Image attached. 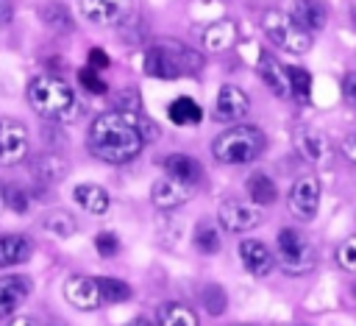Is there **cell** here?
I'll return each mask as SVG.
<instances>
[{
  "mask_svg": "<svg viewBox=\"0 0 356 326\" xmlns=\"http://www.w3.org/2000/svg\"><path fill=\"white\" fill-rule=\"evenodd\" d=\"M8 326H42V323H39V320H33V318H25V315H22V318H14Z\"/></svg>",
  "mask_w": 356,
  "mask_h": 326,
  "instance_id": "42",
  "label": "cell"
},
{
  "mask_svg": "<svg viewBox=\"0 0 356 326\" xmlns=\"http://www.w3.org/2000/svg\"><path fill=\"white\" fill-rule=\"evenodd\" d=\"M236 251H239V259H242L245 270L253 273V276H267L275 267V262H278L273 256V251L261 240H242Z\"/></svg>",
  "mask_w": 356,
  "mask_h": 326,
  "instance_id": "14",
  "label": "cell"
},
{
  "mask_svg": "<svg viewBox=\"0 0 356 326\" xmlns=\"http://www.w3.org/2000/svg\"><path fill=\"white\" fill-rule=\"evenodd\" d=\"M64 298L70 306L75 309H97L103 304V295H100V281L92 279V276H70L64 281Z\"/></svg>",
  "mask_w": 356,
  "mask_h": 326,
  "instance_id": "10",
  "label": "cell"
},
{
  "mask_svg": "<svg viewBox=\"0 0 356 326\" xmlns=\"http://www.w3.org/2000/svg\"><path fill=\"white\" fill-rule=\"evenodd\" d=\"M289 14L306 31H320V28H325V20H328V11H325L323 0H295Z\"/></svg>",
  "mask_w": 356,
  "mask_h": 326,
  "instance_id": "20",
  "label": "cell"
},
{
  "mask_svg": "<svg viewBox=\"0 0 356 326\" xmlns=\"http://www.w3.org/2000/svg\"><path fill=\"white\" fill-rule=\"evenodd\" d=\"M86 145L97 159L108 164H125L136 159L142 145H147L136 128V109H114L97 114L89 125Z\"/></svg>",
  "mask_w": 356,
  "mask_h": 326,
  "instance_id": "1",
  "label": "cell"
},
{
  "mask_svg": "<svg viewBox=\"0 0 356 326\" xmlns=\"http://www.w3.org/2000/svg\"><path fill=\"white\" fill-rule=\"evenodd\" d=\"M100 295H103V304H122L131 298V287L122 281V279H111V276H100Z\"/></svg>",
  "mask_w": 356,
  "mask_h": 326,
  "instance_id": "28",
  "label": "cell"
},
{
  "mask_svg": "<svg viewBox=\"0 0 356 326\" xmlns=\"http://www.w3.org/2000/svg\"><path fill=\"white\" fill-rule=\"evenodd\" d=\"M256 70H259V78L267 84V89L278 98H289L292 95V84H289V67L278 64L275 56L270 53H261L259 61H256Z\"/></svg>",
  "mask_w": 356,
  "mask_h": 326,
  "instance_id": "13",
  "label": "cell"
},
{
  "mask_svg": "<svg viewBox=\"0 0 356 326\" xmlns=\"http://www.w3.org/2000/svg\"><path fill=\"white\" fill-rule=\"evenodd\" d=\"M6 206H8V203H6V187H3V184H0V212H3V209H6Z\"/></svg>",
  "mask_w": 356,
  "mask_h": 326,
  "instance_id": "44",
  "label": "cell"
},
{
  "mask_svg": "<svg viewBox=\"0 0 356 326\" xmlns=\"http://www.w3.org/2000/svg\"><path fill=\"white\" fill-rule=\"evenodd\" d=\"M217 220L225 231L231 234H242V231H250L261 223V209L259 203L253 201H242V198H228L220 203L217 209Z\"/></svg>",
  "mask_w": 356,
  "mask_h": 326,
  "instance_id": "7",
  "label": "cell"
},
{
  "mask_svg": "<svg viewBox=\"0 0 356 326\" xmlns=\"http://www.w3.org/2000/svg\"><path fill=\"white\" fill-rule=\"evenodd\" d=\"M125 326H156L153 320H147V318H134L131 323H125Z\"/></svg>",
  "mask_w": 356,
  "mask_h": 326,
  "instance_id": "43",
  "label": "cell"
},
{
  "mask_svg": "<svg viewBox=\"0 0 356 326\" xmlns=\"http://www.w3.org/2000/svg\"><path fill=\"white\" fill-rule=\"evenodd\" d=\"M264 150V134L256 125H234L214 137L211 156L222 164H248Z\"/></svg>",
  "mask_w": 356,
  "mask_h": 326,
  "instance_id": "3",
  "label": "cell"
},
{
  "mask_svg": "<svg viewBox=\"0 0 356 326\" xmlns=\"http://www.w3.org/2000/svg\"><path fill=\"white\" fill-rule=\"evenodd\" d=\"M167 117L175 123V125H195L203 120V109L189 98V95H181L175 98L170 106H167Z\"/></svg>",
  "mask_w": 356,
  "mask_h": 326,
  "instance_id": "26",
  "label": "cell"
},
{
  "mask_svg": "<svg viewBox=\"0 0 356 326\" xmlns=\"http://www.w3.org/2000/svg\"><path fill=\"white\" fill-rule=\"evenodd\" d=\"M164 173L172 176V178H178V181H184V184H192V187L203 178L200 162L192 159V156H186V153H172V156H167V159H164Z\"/></svg>",
  "mask_w": 356,
  "mask_h": 326,
  "instance_id": "19",
  "label": "cell"
},
{
  "mask_svg": "<svg viewBox=\"0 0 356 326\" xmlns=\"http://www.w3.org/2000/svg\"><path fill=\"white\" fill-rule=\"evenodd\" d=\"M28 103L31 109L53 123H72L81 114V103L67 81L58 75H39L28 84Z\"/></svg>",
  "mask_w": 356,
  "mask_h": 326,
  "instance_id": "2",
  "label": "cell"
},
{
  "mask_svg": "<svg viewBox=\"0 0 356 326\" xmlns=\"http://www.w3.org/2000/svg\"><path fill=\"white\" fill-rule=\"evenodd\" d=\"M289 84H292V98L306 103L312 98V75L303 67H289Z\"/></svg>",
  "mask_w": 356,
  "mask_h": 326,
  "instance_id": "30",
  "label": "cell"
},
{
  "mask_svg": "<svg viewBox=\"0 0 356 326\" xmlns=\"http://www.w3.org/2000/svg\"><path fill=\"white\" fill-rule=\"evenodd\" d=\"M248 111H250V98L239 86H234V84L220 86L217 100H214V120H220V123H236Z\"/></svg>",
  "mask_w": 356,
  "mask_h": 326,
  "instance_id": "11",
  "label": "cell"
},
{
  "mask_svg": "<svg viewBox=\"0 0 356 326\" xmlns=\"http://www.w3.org/2000/svg\"><path fill=\"white\" fill-rule=\"evenodd\" d=\"M28 128L11 117H0V164L14 167L28 156Z\"/></svg>",
  "mask_w": 356,
  "mask_h": 326,
  "instance_id": "8",
  "label": "cell"
},
{
  "mask_svg": "<svg viewBox=\"0 0 356 326\" xmlns=\"http://www.w3.org/2000/svg\"><path fill=\"white\" fill-rule=\"evenodd\" d=\"M6 203H8V209L17 212V215L28 212V206H31L25 189H19V187H6Z\"/></svg>",
  "mask_w": 356,
  "mask_h": 326,
  "instance_id": "35",
  "label": "cell"
},
{
  "mask_svg": "<svg viewBox=\"0 0 356 326\" xmlns=\"http://www.w3.org/2000/svg\"><path fill=\"white\" fill-rule=\"evenodd\" d=\"M286 203L298 220H314L317 209H320V178L317 176H300L292 184Z\"/></svg>",
  "mask_w": 356,
  "mask_h": 326,
  "instance_id": "9",
  "label": "cell"
},
{
  "mask_svg": "<svg viewBox=\"0 0 356 326\" xmlns=\"http://www.w3.org/2000/svg\"><path fill=\"white\" fill-rule=\"evenodd\" d=\"M200 304L206 306L209 315H222L225 306H228V295H225V290L220 284H206L200 290Z\"/></svg>",
  "mask_w": 356,
  "mask_h": 326,
  "instance_id": "29",
  "label": "cell"
},
{
  "mask_svg": "<svg viewBox=\"0 0 356 326\" xmlns=\"http://www.w3.org/2000/svg\"><path fill=\"white\" fill-rule=\"evenodd\" d=\"M245 189H248L250 201L259 203V206H270L278 198V187L267 173H250L248 181H245Z\"/></svg>",
  "mask_w": 356,
  "mask_h": 326,
  "instance_id": "24",
  "label": "cell"
},
{
  "mask_svg": "<svg viewBox=\"0 0 356 326\" xmlns=\"http://www.w3.org/2000/svg\"><path fill=\"white\" fill-rule=\"evenodd\" d=\"M156 320L159 326H197V315L178 301H164L156 312Z\"/></svg>",
  "mask_w": 356,
  "mask_h": 326,
  "instance_id": "25",
  "label": "cell"
},
{
  "mask_svg": "<svg viewBox=\"0 0 356 326\" xmlns=\"http://www.w3.org/2000/svg\"><path fill=\"white\" fill-rule=\"evenodd\" d=\"M11 20V3L8 0H0V25H6Z\"/></svg>",
  "mask_w": 356,
  "mask_h": 326,
  "instance_id": "41",
  "label": "cell"
},
{
  "mask_svg": "<svg viewBox=\"0 0 356 326\" xmlns=\"http://www.w3.org/2000/svg\"><path fill=\"white\" fill-rule=\"evenodd\" d=\"M131 8V0H81V14L95 25L120 22Z\"/></svg>",
  "mask_w": 356,
  "mask_h": 326,
  "instance_id": "15",
  "label": "cell"
},
{
  "mask_svg": "<svg viewBox=\"0 0 356 326\" xmlns=\"http://www.w3.org/2000/svg\"><path fill=\"white\" fill-rule=\"evenodd\" d=\"M261 31L275 47H281L286 53L300 56V53H306L312 47V31L298 25L292 14H284V11H275V8L264 11L261 14Z\"/></svg>",
  "mask_w": 356,
  "mask_h": 326,
  "instance_id": "5",
  "label": "cell"
},
{
  "mask_svg": "<svg viewBox=\"0 0 356 326\" xmlns=\"http://www.w3.org/2000/svg\"><path fill=\"white\" fill-rule=\"evenodd\" d=\"M192 192H195L192 184H184V181H178L172 176H164L150 187V201L159 209H175L181 203H186L192 198Z\"/></svg>",
  "mask_w": 356,
  "mask_h": 326,
  "instance_id": "12",
  "label": "cell"
},
{
  "mask_svg": "<svg viewBox=\"0 0 356 326\" xmlns=\"http://www.w3.org/2000/svg\"><path fill=\"white\" fill-rule=\"evenodd\" d=\"M342 153H345L350 162H356V131L345 137V142H342Z\"/></svg>",
  "mask_w": 356,
  "mask_h": 326,
  "instance_id": "40",
  "label": "cell"
},
{
  "mask_svg": "<svg viewBox=\"0 0 356 326\" xmlns=\"http://www.w3.org/2000/svg\"><path fill=\"white\" fill-rule=\"evenodd\" d=\"M95 248H97V254H100V256H114V254H117V248H120L117 234H111V231H100V234H97V240H95Z\"/></svg>",
  "mask_w": 356,
  "mask_h": 326,
  "instance_id": "36",
  "label": "cell"
},
{
  "mask_svg": "<svg viewBox=\"0 0 356 326\" xmlns=\"http://www.w3.org/2000/svg\"><path fill=\"white\" fill-rule=\"evenodd\" d=\"M337 265L348 273H356V237H348L337 248Z\"/></svg>",
  "mask_w": 356,
  "mask_h": 326,
  "instance_id": "33",
  "label": "cell"
},
{
  "mask_svg": "<svg viewBox=\"0 0 356 326\" xmlns=\"http://www.w3.org/2000/svg\"><path fill=\"white\" fill-rule=\"evenodd\" d=\"M295 145H298V150H300V156L303 159H309V162H323L325 159V148H328V142H325V137L317 131V128H300L298 134H295Z\"/></svg>",
  "mask_w": 356,
  "mask_h": 326,
  "instance_id": "23",
  "label": "cell"
},
{
  "mask_svg": "<svg viewBox=\"0 0 356 326\" xmlns=\"http://www.w3.org/2000/svg\"><path fill=\"white\" fill-rule=\"evenodd\" d=\"M136 128H139V134L145 137V142H153V139H159V125H153L147 117H142L139 111H136Z\"/></svg>",
  "mask_w": 356,
  "mask_h": 326,
  "instance_id": "37",
  "label": "cell"
},
{
  "mask_svg": "<svg viewBox=\"0 0 356 326\" xmlns=\"http://www.w3.org/2000/svg\"><path fill=\"white\" fill-rule=\"evenodd\" d=\"M72 201L89 215H106L108 212V192L100 184H78L72 189Z\"/></svg>",
  "mask_w": 356,
  "mask_h": 326,
  "instance_id": "21",
  "label": "cell"
},
{
  "mask_svg": "<svg viewBox=\"0 0 356 326\" xmlns=\"http://www.w3.org/2000/svg\"><path fill=\"white\" fill-rule=\"evenodd\" d=\"M342 98H345L348 106L356 109V72H348V75L342 78Z\"/></svg>",
  "mask_w": 356,
  "mask_h": 326,
  "instance_id": "38",
  "label": "cell"
},
{
  "mask_svg": "<svg viewBox=\"0 0 356 326\" xmlns=\"http://www.w3.org/2000/svg\"><path fill=\"white\" fill-rule=\"evenodd\" d=\"M67 173V162L56 153H39L31 159V176L42 184V187H50L56 181H61Z\"/></svg>",
  "mask_w": 356,
  "mask_h": 326,
  "instance_id": "17",
  "label": "cell"
},
{
  "mask_svg": "<svg viewBox=\"0 0 356 326\" xmlns=\"http://www.w3.org/2000/svg\"><path fill=\"white\" fill-rule=\"evenodd\" d=\"M275 259H278V267L286 276H303V273L314 270V265H317V256H314L312 242L300 231H295V228H281L278 231Z\"/></svg>",
  "mask_w": 356,
  "mask_h": 326,
  "instance_id": "6",
  "label": "cell"
},
{
  "mask_svg": "<svg viewBox=\"0 0 356 326\" xmlns=\"http://www.w3.org/2000/svg\"><path fill=\"white\" fill-rule=\"evenodd\" d=\"M195 248L200 254H217L220 251V234H217V228L209 226V223H200L195 228Z\"/></svg>",
  "mask_w": 356,
  "mask_h": 326,
  "instance_id": "31",
  "label": "cell"
},
{
  "mask_svg": "<svg viewBox=\"0 0 356 326\" xmlns=\"http://www.w3.org/2000/svg\"><path fill=\"white\" fill-rule=\"evenodd\" d=\"M203 67L200 53L189 50L186 45L175 42H159L145 53V72L153 78H178L197 72Z\"/></svg>",
  "mask_w": 356,
  "mask_h": 326,
  "instance_id": "4",
  "label": "cell"
},
{
  "mask_svg": "<svg viewBox=\"0 0 356 326\" xmlns=\"http://www.w3.org/2000/svg\"><path fill=\"white\" fill-rule=\"evenodd\" d=\"M33 245L25 234H0V267H14L31 256Z\"/></svg>",
  "mask_w": 356,
  "mask_h": 326,
  "instance_id": "18",
  "label": "cell"
},
{
  "mask_svg": "<svg viewBox=\"0 0 356 326\" xmlns=\"http://www.w3.org/2000/svg\"><path fill=\"white\" fill-rule=\"evenodd\" d=\"M236 326H242V323H236Z\"/></svg>",
  "mask_w": 356,
  "mask_h": 326,
  "instance_id": "45",
  "label": "cell"
},
{
  "mask_svg": "<svg viewBox=\"0 0 356 326\" xmlns=\"http://www.w3.org/2000/svg\"><path fill=\"white\" fill-rule=\"evenodd\" d=\"M42 20H44L50 28H56V31H72V20H70V11H67L64 6H58V3H53V6H44V8H42Z\"/></svg>",
  "mask_w": 356,
  "mask_h": 326,
  "instance_id": "32",
  "label": "cell"
},
{
  "mask_svg": "<svg viewBox=\"0 0 356 326\" xmlns=\"http://www.w3.org/2000/svg\"><path fill=\"white\" fill-rule=\"evenodd\" d=\"M31 279L28 276H0V318H11L17 306L28 298Z\"/></svg>",
  "mask_w": 356,
  "mask_h": 326,
  "instance_id": "16",
  "label": "cell"
},
{
  "mask_svg": "<svg viewBox=\"0 0 356 326\" xmlns=\"http://www.w3.org/2000/svg\"><path fill=\"white\" fill-rule=\"evenodd\" d=\"M236 42V25L234 20H217L203 31V47L211 53H222Z\"/></svg>",
  "mask_w": 356,
  "mask_h": 326,
  "instance_id": "22",
  "label": "cell"
},
{
  "mask_svg": "<svg viewBox=\"0 0 356 326\" xmlns=\"http://www.w3.org/2000/svg\"><path fill=\"white\" fill-rule=\"evenodd\" d=\"M86 61H89V67H95V70L108 67V56H106V50H100V47H92L89 56H86Z\"/></svg>",
  "mask_w": 356,
  "mask_h": 326,
  "instance_id": "39",
  "label": "cell"
},
{
  "mask_svg": "<svg viewBox=\"0 0 356 326\" xmlns=\"http://www.w3.org/2000/svg\"><path fill=\"white\" fill-rule=\"evenodd\" d=\"M78 81L83 84L86 92H92V95H106V84L95 75V67H83V70H78Z\"/></svg>",
  "mask_w": 356,
  "mask_h": 326,
  "instance_id": "34",
  "label": "cell"
},
{
  "mask_svg": "<svg viewBox=\"0 0 356 326\" xmlns=\"http://www.w3.org/2000/svg\"><path fill=\"white\" fill-rule=\"evenodd\" d=\"M42 228L50 231V234H56V237H72L78 231V223H75V217L70 212L50 209V212L42 215Z\"/></svg>",
  "mask_w": 356,
  "mask_h": 326,
  "instance_id": "27",
  "label": "cell"
}]
</instances>
